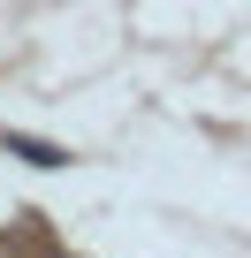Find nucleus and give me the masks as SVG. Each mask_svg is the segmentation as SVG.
Here are the masks:
<instances>
[{
    "instance_id": "obj_1",
    "label": "nucleus",
    "mask_w": 251,
    "mask_h": 258,
    "mask_svg": "<svg viewBox=\"0 0 251 258\" xmlns=\"http://www.w3.org/2000/svg\"><path fill=\"white\" fill-rule=\"evenodd\" d=\"M0 152H16L23 167H69V152H61V145H46V137H23V129H0Z\"/></svg>"
}]
</instances>
